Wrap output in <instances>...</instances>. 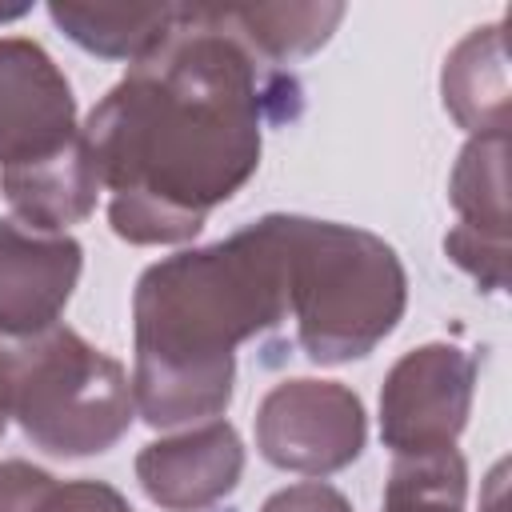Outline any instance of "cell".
Instances as JSON below:
<instances>
[{
  "mask_svg": "<svg viewBox=\"0 0 512 512\" xmlns=\"http://www.w3.org/2000/svg\"><path fill=\"white\" fill-rule=\"evenodd\" d=\"M36 512H132V504L104 480H52Z\"/></svg>",
  "mask_w": 512,
  "mask_h": 512,
  "instance_id": "obj_15",
  "label": "cell"
},
{
  "mask_svg": "<svg viewBox=\"0 0 512 512\" xmlns=\"http://www.w3.org/2000/svg\"><path fill=\"white\" fill-rule=\"evenodd\" d=\"M0 408L52 456L108 452L136 416L128 368L68 324L0 336Z\"/></svg>",
  "mask_w": 512,
  "mask_h": 512,
  "instance_id": "obj_5",
  "label": "cell"
},
{
  "mask_svg": "<svg viewBox=\"0 0 512 512\" xmlns=\"http://www.w3.org/2000/svg\"><path fill=\"white\" fill-rule=\"evenodd\" d=\"M28 8H0V20H16V16H24Z\"/></svg>",
  "mask_w": 512,
  "mask_h": 512,
  "instance_id": "obj_18",
  "label": "cell"
},
{
  "mask_svg": "<svg viewBox=\"0 0 512 512\" xmlns=\"http://www.w3.org/2000/svg\"><path fill=\"white\" fill-rule=\"evenodd\" d=\"M448 200L456 228L444 236V252L484 292L508 284V136H472L452 168Z\"/></svg>",
  "mask_w": 512,
  "mask_h": 512,
  "instance_id": "obj_8",
  "label": "cell"
},
{
  "mask_svg": "<svg viewBox=\"0 0 512 512\" xmlns=\"http://www.w3.org/2000/svg\"><path fill=\"white\" fill-rule=\"evenodd\" d=\"M368 440L360 396L340 380H284L256 408V452L284 472L332 476Z\"/></svg>",
  "mask_w": 512,
  "mask_h": 512,
  "instance_id": "obj_6",
  "label": "cell"
},
{
  "mask_svg": "<svg viewBox=\"0 0 512 512\" xmlns=\"http://www.w3.org/2000/svg\"><path fill=\"white\" fill-rule=\"evenodd\" d=\"M0 192L16 220L48 232L88 220L100 196L76 96L28 36H0Z\"/></svg>",
  "mask_w": 512,
  "mask_h": 512,
  "instance_id": "obj_4",
  "label": "cell"
},
{
  "mask_svg": "<svg viewBox=\"0 0 512 512\" xmlns=\"http://www.w3.org/2000/svg\"><path fill=\"white\" fill-rule=\"evenodd\" d=\"M280 216L292 340L312 364L368 356L404 316L408 276L388 240L368 228Z\"/></svg>",
  "mask_w": 512,
  "mask_h": 512,
  "instance_id": "obj_3",
  "label": "cell"
},
{
  "mask_svg": "<svg viewBox=\"0 0 512 512\" xmlns=\"http://www.w3.org/2000/svg\"><path fill=\"white\" fill-rule=\"evenodd\" d=\"M84 268V248L68 232L0 220V336H32L60 324Z\"/></svg>",
  "mask_w": 512,
  "mask_h": 512,
  "instance_id": "obj_9",
  "label": "cell"
},
{
  "mask_svg": "<svg viewBox=\"0 0 512 512\" xmlns=\"http://www.w3.org/2000/svg\"><path fill=\"white\" fill-rule=\"evenodd\" d=\"M288 320L280 216L144 268L132 292V400L144 424L216 420L236 384V348Z\"/></svg>",
  "mask_w": 512,
  "mask_h": 512,
  "instance_id": "obj_2",
  "label": "cell"
},
{
  "mask_svg": "<svg viewBox=\"0 0 512 512\" xmlns=\"http://www.w3.org/2000/svg\"><path fill=\"white\" fill-rule=\"evenodd\" d=\"M244 476V444L228 420H200L188 432L152 440L136 456V480L164 512H204Z\"/></svg>",
  "mask_w": 512,
  "mask_h": 512,
  "instance_id": "obj_10",
  "label": "cell"
},
{
  "mask_svg": "<svg viewBox=\"0 0 512 512\" xmlns=\"http://www.w3.org/2000/svg\"><path fill=\"white\" fill-rule=\"evenodd\" d=\"M4 428H8V412L0 408V436H4Z\"/></svg>",
  "mask_w": 512,
  "mask_h": 512,
  "instance_id": "obj_19",
  "label": "cell"
},
{
  "mask_svg": "<svg viewBox=\"0 0 512 512\" xmlns=\"http://www.w3.org/2000/svg\"><path fill=\"white\" fill-rule=\"evenodd\" d=\"M228 12L240 36L280 68L316 52L344 20V4H228Z\"/></svg>",
  "mask_w": 512,
  "mask_h": 512,
  "instance_id": "obj_13",
  "label": "cell"
},
{
  "mask_svg": "<svg viewBox=\"0 0 512 512\" xmlns=\"http://www.w3.org/2000/svg\"><path fill=\"white\" fill-rule=\"evenodd\" d=\"M440 96L448 116L472 136H508L512 92H508V56L504 24L472 28L444 60Z\"/></svg>",
  "mask_w": 512,
  "mask_h": 512,
  "instance_id": "obj_11",
  "label": "cell"
},
{
  "mask_svg": "<svg viewBox=\"0 0 512 512\" xmlns=\"http://www.w3.org/2000/svg\"><path fill=\"white\" fill-rule=\"evenodd\" d=\"M260 512H352V504L340 488L324 480H304V484H288L272 492Z\"/></svg>",
  "mask_w": 512,
  "mask_h": 512,
  "instance_id": "obj_17",
  "label": "cell"
},
{
  "mask_svg": "<svg viewBox=\"0 0 512 512\" xmlns=\"http://www.w3.org/2000/svg\"><path fill=\"white\" fill-rule=\"evenodd\" d=\"M468 468L456 448L392 456L380 512H464Z\"/></svg>",
  "mask_w": 512,
  "mask_h": 512,
  "instance_id": "obj_14",
  "label": "cell"
},
{
  "mask_svg": "<svg viewBox=\"0 0 512 512\" xmlns=\"http://www.w3.org/2000/svg\"><path fill=\"white\" fill-rule=\"evenodd\" d=\"M56 28L104 60H140L172 24L176 4H48Z\"/></svg>",
  "mask_w": 512,
  "mask_h": 512,
  "instance_id": "obj_12",
  "label": "cell"
},
{
  "mask_svg": "<svg viewBox=\"0 0 512 512\" xmlns=\"http://www.w3.org/2000/svg\"><path fill=\"white\" fill-rule=\"evenodd\" d=\"M300 104V80L240 36L228 4H176L168 32L80 124L112 232L192 240L256 176L264 128Z\"/></svg>",
  "mask_w": 512,
  "mask_h": 512,
  "instance_id": "obj_1",
  "label": "cell"
},
{
  "mask_svg": "<svg viewBox=\"0 0 512 512\" xmlns=\"http://www.w3.org/2000/svg\"><path fill=\"white\" fill-rule=\"evenodd\" d=\"M476 392V356L432 340L404 352L380 388V440L392 456L456 448Z\"/></svg>",
  "mask_w": 512,
  "mask_h": 512,
  "instance_id": "obj_7",
  "label": "cell"
},
{
  "mask_svg": "<svg viewBox=\"0 0 512 512\" xmlns=\"http://www.w3.org/2000/svg\"><path fill=\"white\" fill-rule=\"evenodd\" d=\"M48 488H52V476L44 468L28 460L0 464V512H36Z\"/></svg>",
  "mask_w": 512,
  "mask_h": 512,
  "instance_id": "obj_16",
  "label": "cell"
}]
</instances>
